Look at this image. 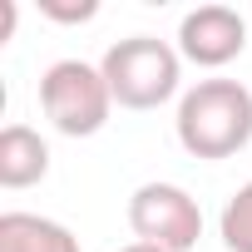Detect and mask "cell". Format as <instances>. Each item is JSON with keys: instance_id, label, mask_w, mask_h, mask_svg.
<instances>
[{"instance_id": "9c48e42d", "label": "cell", "mask_w": 252, "mask_h": 252, "mask_svg": "<svg viewBox=\"0 0 252 252\" xmlns=\"http://www.w3.org/2000/svg\"><path fill=\"white\" fill-rule=\"evenodd\" d=\"M40 15H45V20H60V25H84V20L99 15V5H94V0H79V5H64V0H40Z\"/></svg>"}, {"instance_id": "ba28073f", "label": "cell", "mask_w": 252, "mask_h": 252, "mask_svg": "<svg viewBox=\"0 0 252 252\" xmlns=\"http://www.w3.org/2000/svg\"><path fill=\"white\" fill-rule=\"evenodd\" d=\"M218 237H222L227 252H252V183H242V188L222 203V213H218Z\"/></svg>"}, {"instance_id": "8992f818", "label": "cell", "mask_w": 252, "mask_h": 252, "mask_svg": "<svg viewBox=\"0 0 252 252\" xmlns=\"http://www.w3.org/2000/svg\"><path fill=\"white\" fill-rule=\"evenodd\" d=\"M50 173V144L30 124H5L0 129V188H30Z\"/></svg>"}, {"instance_id": "277c9868", "label": "cell", "mask_w": 252, "mask_h": 252, "mask_svg": "<svg viewBox=\"0 0 252 252\" xmlns=\"http://www.w3.org/2000/svg\"><path fill=\"white\" fill-rule=\"evenodd\" d=\"M129 227L139 242L163 252H193L203 237V208L178 183H144L129 198Z\"/></svg>"}, {"instance_id": "7a4b0ae2", "label": "cell", "mask_w": 252, "mask_h": 252, "mask_svg": "<svg viewBox=\"0 0 252 252\" xmlns=\"http://www.w3.org/2000/svg\"><path fill=\"white\" fill-rule=\"evenodd\" d=\"M104 79H109V94L119 109H158L178 94V79H183V55L178 45L168 40H154V35H129L104 50L99 60Z\"/></svg>"}, {"instance_id": "3957f363", "label": "cell", "mask_w": 252, "mask_h": 252, "mask_svg": "<svg viewBox=\"0 0 252 252\" xmlns=\"http://www.w3.org/2000/svg\"><path fill=\"white\" fill-rule=\"evenodd\" d=\"M40 109H45V119L64 139H89V134H99L109 124L114 94H109V79H104L99 64H89V60H55L40 74Z\"/></svg>"}, {"instance_id": "5b68a950", "label": "cell", "mask_w": 252, "mask_h": 252, "mask_svg": "<svg viewBox=\"0 0 252 252\" xmlns=\"http://www.w3.org/2000/svg\"><path fill=\"white\" fill-rule=\"evenodd\" d=\"M247 50V20L232 5H198L178 20V55L198 69H222Z\"/></svg>"}, {"instance_id": "30bf717a", "label": "cell", "mask_w": 252, "mask_h": 252, "mask_svg": "<svg viewBox=\"0 0 252 252\" xmlns=\"http://www.w3.org/2000/svg\"><path fill=\"white\" fill-rule=\"evenodd\" d=\"M119 252H163V247H149V242H129V247H119Z\"/></svg>"}, {"instance_id": "52a82bcc", "label": "cell", "mask_w": 252, "mask_h": 252, "mask_svg": "<svg viewBox=\"0 0 252 252\" xmlns=\"http://www.w3.org/2000/svg\"><path fill=\"white\" fill-rule=\"evenodd\" d=\"M0 252H79V237L40 213H5L0 218Z\"/></svg>"}, {"instance_id": "6da1fadb", "label": "cell", "mask_w": 252, "mask_h": 252, "mask_svg": "<svg viewBox=\"0 0 252 252\" xmlns=\"http://www.w3.org/2000/svg\"><path fill=\"white\" fill-rule=\"evenodd\" d=\"M178 144L193 158H232L252 144V89L237 79H198L178 99Z\"/></svg>"}]
</instances>
